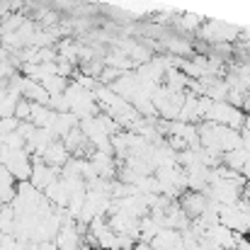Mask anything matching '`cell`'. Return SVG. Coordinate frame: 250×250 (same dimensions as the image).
Masks as SVG:
<instances>
[{"label":"cell","mask_w":250,"mask_h":250,"mask_svg":"<svg viewBox=\"0 0 250 250\" xmlns=\"http://www.w3.org/2000/svg\"><path fill=\"white\" fill-rule=\"evenodd\" d=\"M15 182L17 180L7 172V167L0 166V207H5V204H10L15 199V189H17Z\"/></svg>","instance_id":"obj_7"},{"label":"cell","mask_w":250,"mask_h":250,"mask_svg":"<svg viewBox=\"0 0 250 250\" xmlns=\"http://www.w3.org/2000/svg\"><path fill=\"white\" fill-rule=\"evenodd\" d=\"M17 126H20V122H17L15 117H0V136H5V134L15 131Z\"/></svg>","instance_id":"obj_8"},{"label":"cell","mask_w":250,"mask_h":250,"mask_svg":"<svg viewBox=\"0 0 250 250\" xmlns=\"http://www.w3.org/2000/svg\"><path fill=\"white\" fill-rule=\"evenodd\" d=\"M61 177V170H56V167H49L42 158H32V172H29V185L34 187V189H39V192H44L51 182H56Z\"/></svg>","instance_id":"obj_2"},{"label":"cell","mask_w":250,"mask_h":250,"mask_svg":"<svg viewBox=\"0 0 250 250\" xmlns=\"http://www.w3.org/2000/svg\"><path fill=\"white\" fill-rule=\"evenodd\" d=\"M78 122H81V119H78L73 112H61V114H56V117H54L51 131H54V136H56V139H59V136L63 139L71 129H76V126H78Z\"/></svg>","instance_id":"obj_6"},{"label":"cell","mask_w":250,"mask_h":250,"mask_svg":"<svg viewBox=\"0 0 250 250\" xmlns=\"http://www.w3.org/2000/svg\"><path fill=\"white\" fill-rule=\"evenodd\" d=\"M204 236H207L214 246H219V248H224V250L236 248V233H233L231 229H226L224 224H214V226H209V229L204 231Z\"/></svg>","instance_id":"obj_4"},{"label":"cell","mask_w":250,"mask_h":250,"mask_svg":"<svg viewBox=\"0 0 250 250\" xmlns=\"http://www.w3.org/2000/svg\"><path fill=\"white\" fill-rule=\"evenodd\" d=\"M78 250H95V248H90V246H85V243H83V246H81Z\"/></svg>","instance_id":"obj_12"},{"label":"cell","mask_w":250,"mask_h":250,"mask_svg":"<svg viewBox=\"0 0 250 250\" xmlns=\"http://www.w3.org/2000/svg\"><path fill=\"white\" fill-rule=\"evenodd\" d=\"M199 22H202V17H197V15H185V17H182V27H185V29H189V32H192V29H197V27H199Z\"/></svg>","instance_id":"obj_9"},{"label":"cell","mask_w":250,"mask_h":250,"mask_svg":"<svg viewBox=\"0 0 250 250\" xmlns=\"http://www.w3.org/2000/svg\"><path fill=\"white\" fill-rule=\"evenodd\" d=\"M241 199H246L250 204V182H246V187H243V192H241Z\"/></svg>","instance_id":"obj_11"},{"label":"cell","mask_w":250,"mask_h":250,"mask_svg":"<svg viewBox=\"0 0 250 250\" xmlns=\"http://www.w3.org/2000/svg\"><path fill=\"white\" fill-rule=\"evenodd\" d=\"M209 124H221V126H231V129H241L243 124H246V114L238 109V107H233V104H229V102H214L211 104V109L207 112V117H204Z\"/></svg>","instance_id":"obj_1"},{"label":"cell","mask_w":250,"mask_h":250,"mask_svg":"<svg viewBox=\"0 0 250 250\" xmlns=\"http://www.w3.org/2000/svg\"><path fill=\"white\" fill-rule=\"evenodd\" d=\"M180 209L189 216V219H197L204 209H207V197L202 192H187L180 197Z\"/></svg>","instance_id":"obj_5"},{"label":"cell","mask_w":250,"mask_h":250,"mask_svg":"<svg viewBox=\"0 0 250 250\" xmlns=\"http://www.w3.org/2000/svg\"><path fill=\"white\" fill-rule=\"evenodd\" d=\"M37 250H59V248H56V243H54V241H46V243H39V248Z\"/></svg>","instance_id":"obj_10"},{"label":"cell","mask_w":250,"mask_h":250,"mask_svg":"<svg viewBox=\"0 0 250 250\" xmlns=\"http://www.w3.org/2000/svg\"><path fill=\"white\" fill-rule=\"evenodd\" d=\"M68 158H71V153H68V148L63 146V141H51V146L42 153V161L46 163L49 167H56V170H61V167L68 163Z\"/></svg>","instance_id":"obj_3"}]
</instances>
